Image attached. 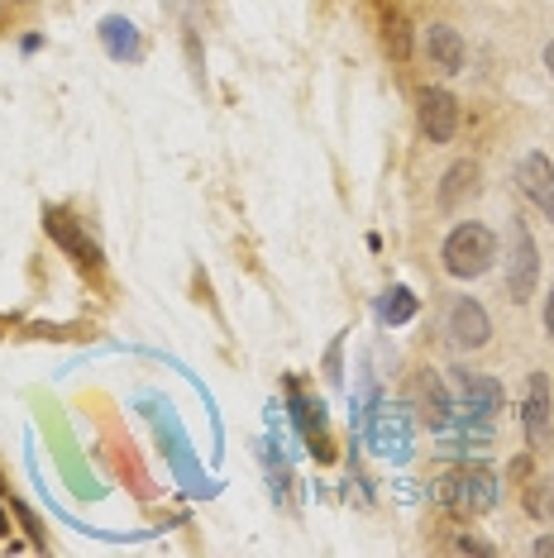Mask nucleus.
I'll return each mask as SVG.
<instances>
[{
	"label": "nucleus",
	"mask_w": 554,
	"mask_h": 558,
	"mask_svg": "<svg viewBox=\"0 0 554 558\" xmlns=\"http://www.w3.org/2000/svg\"><path fill=\"white\" fill-rule=\"evenodd\" d=\"M439 263H445L449 277H459V282H473V277H483L487 268L497 263V234L487 230V225H455L445 239V248H439Z\"/></svg>",
	"instance_id": "obj_1"
},
{
	"label": "nucleus",
	"mask_w": 554,
	"mask_h": 558,
	"mask_svg": "<svg viewBox=\"0 0 554 558\" xmlns=\"http://www.w3.org/2000/svg\"><path fill=\"white\" fill-rule=\"evenodd\" d=\"M439 501L449 506L455 515H487L497 506V473L483 463L455 468L449 477H439Z\"/></svg>",
	"instance_id": "obj_2"
},
{
	"label": "nucleus",
	"mask_w": 554,
	"mask_h": 558,
	"mask_svg": "<svg viewBox=\"0 0 554 558\" xmlns=\"http://www.w3.org/2000/svg\"><path fill=\"white\" fill-rule=\"evenodd\" d=\"M535 282H540V253H535V239L526 225H511V258H507V296L516 306L535 296Z\"/></svg>",
	"instance_id": "obj_3"
},
{
	"label": "nucleus",
	"mask_w": 554,
	"mask_h": 558,
	"mask_svg": "<svg viewBox=\"0 0 554 558\" xmlns=\"http://www.w3.org/2000/svg\"><path fill=\"white\" fill-rule=\"evenodd\" d=\"M44 230H48V239L68 253L77 268H86V272H96L100 268V248H96V239L82 230L77 220H72L68 210H44Z\"/></svg>",
	"instance_id": "obj_4"
},
{
	"label": "nucleus",
	"mask_w": 554,
	"mask_h": 558,
	"mask_svg": "<svg viewBox=\"0 0 554 558\" xmlns=\"http://www.w3.org/2000/svg\"><path fill=\"white\" fill-rule=\"evenodd\" d=\"M445 335H449V344H455L459 353H478L487 339H493V320H487V311L478 306L473 296H459L455 306H449Z\"/></svg>",
	"instance_id": "obj_5"
},
{
	"label": "nucleus",
	"mask_w": 554,
	"mask_h": 558,
	"mask_svg": "<svg viewBox=\"0 0 554 558\" xmlns=\"http://www.w3.org/2000/svg\"><path fill=\"white\" fill-rule=\"evenodd\" d=\"M521 429H526V444H531L535 453H540V449H545V444L554 439V397H550L545 373H531V383H526Z\"/></svg>",
	"instance_id": "obj_6"
},
{
	"label": "nucleus",
	"mask_w": 554,
	"mask_h": 558,
	"mask_svg": "<svg viewBox=\"0 0 554 558\" xmlns=\"http://www.w3.org/2000/svg\"><path fill=\"white\" fill-rule=\"evenodd\" d=\"M455 391H459V405L478 421H493L502 411V401H507V391H502L497 377H483V373H469V367H455Z\"/></svg>",
	"instance_id": "obj_7"
},
{
	"label": "nucleus",
	"mask_w": 554,
	"mask_h": 558,
	"mask_svg": "<svg viewBox=\"0 0 554 558\" xmlns=\"http://www.w3.org/2000/svg\"><path fill=\"white\" fill-rule=\"evenodd\" d=\"M421 134L431 144H449L459 134V100L445 86H425L421 92Z\"/></svg>",
	"instance_id": "obj_8"
},
{
	"label": "nucleus",
	"mask_w": 554,
	"mask_h": 558,
	"mask_svg": "<svg viewBox=\"0 0 554 558\" xmlns=\"http://www.w3.org/2000/svg\"><path fill=\"white\" fill-rule=\"evenodd\" d=\"M516 186L545 220H554V162L545 154H526L516 162Z\"/></svg>",
	"instance_id": "obj_9"
},
{
	"label": "nucleus",
	"mask_w": 554,
	"mask_h": 558,
	"mask_svg": "<svg viewBox=\"0 0 554 558\" xmlns=\"http://www.w3.org/2000/svg\"><path fill=\"white\" fill-rule=\"evenodd\" d=\"M478 186H483V168H478L473 158H459L455 168L445 172V182H439V210L455 215L463 201H473V196H478Z\"/></svg>",
	"instance_id": "obj_10"
},
{
	"label": "nucleus",
	"mask_w": 554,
	"mask_h": 558,
	"mask_svg": "<svg viewBox=\"0 0 554 558\" xmlns=\"http://www.w3.org/2000/svg\"><path fill=\"white\" fill-rule=\"evenodd\" d=\"M425 58H431V68H439V72H459L463 58H469L463 34L455 24H431V29H425Z\"/></svg>",
	"instance_id": "obj_11"
},
{
	"label": "nucleus",
	"mask_w": 554,
	"mask_h": 558,
	"mask_svg": "<svg viewBox=\"0 0 554 558\" xmlns=\"http://www.w3.org/2000/svg\"><path fill=\"white\" fill-rule=\"evenodd\" d=\"M100 44H106V53L116 62H138L144 58V44H138V29L124 15H110L100 20Z\"/></svg>",
	"instance_id": "obj_12"
},
{
	"label": "nucleus",
	"mask_w": 554,
	"mask_h": 558,
	"mask_svg": "<svg viewBox=\"0 0 554 558\" xmlns=\"http://www.w3.org/2000/svg\"><path fill=\"white\" fill-rule=\"evenodd\" d=\"M292 401H297V421H301V429H306V439L316 444V453L325 459V453H330V444H325V405L306 401L301 391H292Z\"/></svg>",
	"instance_id": "obj_13"
},
{
	"label": "nucleus",
	"mask_w": 554,
	"mask_h": 558,
	"mask_svg": "<svg viewBox=\"0 0 554 558\" xmlns=\"http://www.w3.org/2000/svg\"><path fill=\"white\" fill-rule=\"evenodd\" d=\"M521 506L531 520H554V477H535L531 487H526Z\"/></svg>",
	"instance_id": "obj_14"
},
{
	"label": "nucleus",
	"mask_w": 554,
	"mask_h": 558,
	"mask_svg": "<svg viewBox=\"0 0 554 558\" xmlns=\"http://www.w3.org/2000/svg\"><path fill=\"white\" fill-rule=\"evenodd\" d=\"M416 315V296L407 287H393V291H383V301H377V320H387V325H401V320H411Z\"/></svg>",
	"instance_id": "obj_15"
},
{
	"label": "nucleus",
	"mask_w": 554,
	"mask_h": 558,
	"mask_svg": "<svg viewBox=\"0 0 554 558\" xmlns=\"http://www.w3.org/2000/svg\"><path fill=\"white\" fill-rule=\"evenodd\" d=\"M377 453H407V429L393 425L387 415L377 421Z\"/></svg>",
	"instance_id": "obj_16"
},
{
	"label": "nucleus",
	"mask_w": 554,
	"mask_h": 558,
	"mask_svg": "<svg viewBox=\"0 0 554 558\" xmlns=\"http://www.w3.org/2000/svg\"><path fill=\"white\" fill-rule=\"evenodd\" d=\"M10 511L20 515V525L29 530V539H34V544H44V535H39V520H34V511H29V506H24V501H10Z\"/></svg>",
	"instance_id": "obj_17"
},
{
	"label": "nucleus",
	"mask_w": 554,
	"mask_h": 558,
	"mask_svg": "<svg viewBox=\"0 0 554 558\" xmlns=\"http://www.w3.org/2000/svg\"><path fill=\"white\" fill-rule=\"evenodd\" d=\"M459 549H463V554H497L493 544H487V539H478V535H459Z\"/></svg>",
	"instance_id": "obj_18"
},
{
	"label": "nucleus",
	"mask_w": 554,
	"mask_h": 558,
	"mask_svg": "<svg viewBox=\"0 0 554 558\" xmlns=\"http://www.w3.org/2000/svg\"><path fill=\"white\" fill-rule=\"evenodd\" d=\"M531 554H535V558H545V554L554 558V535H540V539L531 544Z\"/></svg>",
	"instance_id": "obj_19"
},
{
	"label": "nucleus",
	"mask_w": 554,
	"mask_h": 558,
	"mask_svg": "<svg viewBox=\"0 0 554 558\" xmlns=\"http://www.w3.org/2000/svg\"><path fill=\"white\" fill-rule=\"evenodd\" d=\"M545 335L554 339V287L545 291Z\"/></svg>",
	"instance_id": "obj_20"
},
{
	"label": "nucleus",
	"mask_w": 554,
	"mask_h": 558,
	"mask_svg": "<svg viewBox=\"0 0 554 558\" xmlns=\"http://www.w3.org/2000/svg\"><path fill=\"white\" fill-rule=\"evenodd\" d=\"M545 68H550V77H554V39L545 44Z\"/></svg>",
	"instance_id": "obj_21"
},
{
	"label": "nucleus",
	"mask_w": 554,
	"mask_h": 558,
	"mask_svg": "<svg viewBox=\"0 0 554 558\" xmlns=\"http://www.w3.org/2000/svg\"><path fill=\"white\" fill-rule=\"evenodd\" d=\"M0 492H5V487H0ZM0 535H10V515L5 511H0Z\"/></svg>",
	"instance_id": "obj_22"
}]
</instances>
